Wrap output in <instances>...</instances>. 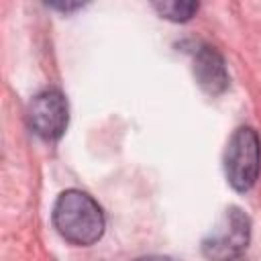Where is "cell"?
<instances>
[{"mask_svg": "<svg viewBox=\"0 0 261 261\" xmlns=\"http://www.w3.org/2000/svg\"><path fill=\"white\" fill-rule=\"evenodd\" d=\"M57 232L75 247H90L102 239L106 220L100 204L82 190H65L53 206Z\"/></svg>", "mask_w": 261, "mask_h": 261, "instance_id": "1", "label": "cell"}, {"mask_svg": "<svg viewBox=\"0 0 261 261\" xmlns=\"http://www.w3.org/2000/svg\"><path fill=\"white\" fill-rule=\"evenodd\" d=\"M249 241L251 218L239 206H230L204 237L202 255L208 261H234L247 251Z\"/></svg>", "mask_w": 261, "mask_h": 261, "instance_id": "2", "label": "cell"}, {"mask_svg": "<svg viewBox=\"0 0 261 261\" xmlns=\"http://www.w3.org/2000/svg\"><path fill=\"white\" fill-rule=\"evenodd\" d=\"M261 169V141L255 128L239 126L224 151V173L237 192H249Z\"/></svg>", "mask_w": 261, "mask_h": 261, "instance_id": "3", "label": "cell"}, {"mask_svg": "<svg viewBox=\"0 0 261 261\" xmlns=\"http://www.w3.org/2000/svg\"><path fill=\"white\" fill-rule=\"evenodd\" d=\"M69 120L67 100L59 90H43L29 104V124L45 141L59 139Z\"/></svg>", "mask_w": 261, "mask_h": 261, "instance_id": "4", "label": "cell"}, {"mask_svg": "<svg viewBox=\"0 0 261 261\" xmlns=\"http://www.w3.org/2000/svg\"><path fill=\"white\" fill-rule=\"evenodd\" d=\"M194 75L198 86L210 96H218L228 88V71L224 59L210 45H198L194 51Z\"/></svg>", "mask_w": 261, "mask_h": 261, "instance_id": "5", "label": "cell"}, {"mask_svg": "<svg viewBox=\"0 0 261 261\" xmlns=\"http://www.w3.org/2000/svg\"><path fill=\"white\" fill-rule=\"evenodd\" d=\"M155 10L173 22H186L198 12V2H184V0H171V2H155Z\"/></svg>", "mask_w": 261, "mask_h": 261, "instance_id": "6", "label": "cell"}, {"mask_svg": "<svg viewBox=\"0 0 261 261\" xmlns=\"http://www.w3.org/2000/svg\"><path fill=\"white\" fill-rule=\"evenodd\" d=\"M135 261H177V259L169 257V255H145V257H139Z\"/></svg>", "mask_w": 261, "mask_h": 261, "instance_id": "7", "label": "cell"}, {"mask_svg": "<svg viewBox=\"0 0 261 261\" xmlns=\"http://www.w3.org/2000/svg\"><path fill=\"white\" fill-rule=\"evenodd\" d=\"M53 8H57V10H61V12H71V10H77V8H82V4L80 2H75V4H69V2H59V4H51Z\"/></svg>", "mask_w": 261, "mask_h": 261, "instance_id": "8", "label": "cell"}]
</instances>
